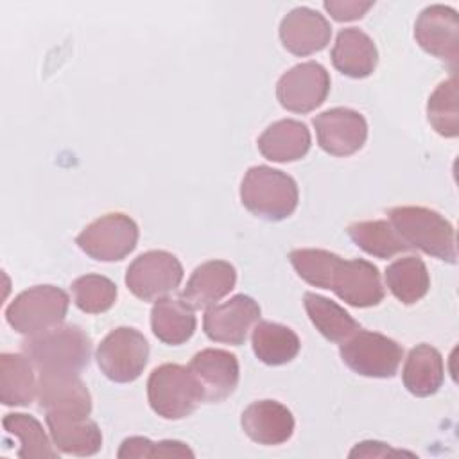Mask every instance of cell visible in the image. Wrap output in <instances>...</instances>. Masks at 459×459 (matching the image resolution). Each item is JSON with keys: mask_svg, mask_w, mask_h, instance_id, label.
Instances as JSON below:
<instances>
[{"mask_svg": "<svg viewBox=\"0 0 459 459\" xmlns=\"http://www.w3.org/2000/svg\"><path fill=\"white\" fill-rule=\"evenodd\" d=\"M289 260L307 283L333 290L351 307H375L384 299L380 273L368 260H344L326 249H294Z\"/></svg>", "mask_w": 459, "mask_h": 459, "instance_id": "obj_1", "label": "cell"}, {"mask_svg": "<svg viewBox=\"0 0 459 459\" xmlns=\"http://www.w3.org/2000/svg\"><path fill=\"white\" fill-rule=\"evenodd\" d=\"M22 351L36 371L81 373L90 366L91 339L77 325H59L22 342Z\"/></svg>", "mask_w": 459, "mask_h": 459, "instance_id": "obj_2", "label": "cell"}, {"mask_svg": "<svg viewBox=\"0 0 459 459\" xmlns=\"http://www.w3.org/2000/svg\"><path fill=\"white\" fill-rule=\"evenodd\" d=\"M389 222L409 247L455 264V231L454 226L437 212L423 206H396L387 212Z\"/></svg>", "mask_w": 459, "mask_h": 459, "instance_id": "obj_3", "label": "cell"}, {"mask_svg": "<svg viewBox=\"0 0 459 459\" xmlns=\"http://www.w3.org/2000/svg\"><path fill=\"white\" fill-rule=\"evenodd\" d=\"M240 201L253 215L278 222L287 219L298 206L296 181L273 167H251L240 185Z\"/></svg>", "mask_w": 459, "mask_h": 459, "instance_id": "obj_4", "label": "cell"}, {"mask_svg": "<svg viewBox=\"0 0 459 459\" xmlns=\"http://www.w3.org/2000/svg\"><path fill=\"white\" fill-rule=\"evenodd\" d=\"M68 294L54 285H36L20 292L7 307L9 326L22 335H38L63 325L68 312Z\"/></svg>", "mask_w": 459, "mask_h": 459, "instance_id": "obj_5", "label": "cell"}, {"mask_svg": "<svg viewBox=\"0 0 459 459\" xmlns=\"http://www.w3.org/2000/svg\"><path fill=\"white\" fill-rule=\"evenodd\" d=\"M151 409L165 420H183L203 402L201 389L188 366L161 364L147 380Z\"/></svg>", "mask_w": 459, "mask_h": 459, "instance_id": "obj_6", "label": "cell"}, {"mask_svg": "<svg viewBox=\"0 0 459 459\" xmlns=\"http://www.w3.org/2000/svg\"><path fill=\"white\" fill-rule=\"evenodd\" d=\"M339 353L342 362L357 375L391 378L400 368L403 348L382 333L360 328L341 342Z\"/></svg>", "mask_w": 459, "mask_h": 459, "instance_id": "obj_7", "label": "cell"}, {"mask_svg": "<svg viewBox=\"0 0 459 459\" xmlns=\"http://www.w3.org/2000/svg\"><path fill=\"white\" fill-rule=\"evenodd\" d=\"M95 357L109 380L127 384L142 375L149 359V344L138 330L120 326L102 339Z\"/></svg>", "mask_w": 459, "mask_h": 459, "instance_id": "obj_8", "label": "cell"}, {"mask_svg": "<svg viewBox=\"0 0 459 459\" xmlns=\"http://www.w3.org/2000/svg\"><path fill=\"white\" fill-rule=\"evenodd\" d=\"M138 235V226L129 215L108 213L88 224L75 242L93 260L117 262L136 247Z\"/></svg>", "mask_w": 459, "mask_h": 459, "instance_id": "obj_9", "label": "cell"}, {"mask_svg": "<svg viewBox=\"0 0 459 459\" xmlns=\"http://www.w3.org/2000/svg\"><path fill=\"white\" fill-rule=\"evenodd\" d=\"M183 280L179 260L167 251H147L136 256L126 273L127 289L142 301H158L174 292Z\"/></svg>", "mask_w": 459, "mask_h": 459, "instance_id": "obj_10", "label": "cell"}, {"mask_svg": "<svg viewBox=\"0 0 459 459\" xmlns=\"http://www.w3.org/2000/svg\"><path fill=\"white\" fill-rule=\"evenodd\" d=\"M330 93V75L323 65L307 61L287 70L278 84L280 104L292 113H308L319 108Z\"/></svg>", "mask_w": 459, "mask_h": 459, "instance_id": "obj_11", "label": "cell"}, {"mask_svg": "<svg viewBox=\"0 0 459 459\" xmlns=\"http://www.w3.org/2000/svg\"><path fill=\"white\" fill-rule=\"evenodd\" d=\"M414 38L427 54L445 61L452 72L455 70L459 57V18L452 7L441 4L425 7L414 23Z\"/></svg>", "mask_w": 459, "mask_h": 459, "instance_id": "obj_12", "label": "cell"}, {"mask_svg": "<svg viewBox=\"0 0 459 459\" xmlns=\"http://www.w3.org/2000/svg\"><path fill=\"white\" fill-rule=\"evenodd\" d=\"M319 147L332 156H350L368 138L366 118L350 108H332L314 118Z\"/></svg>", "mask_w": 459, "mask_h": 459, "instance_id": "obj_13", "label": "cell"}, {"mask_svg": "<svg viewBox=\"0 0 459 459\" xmlns=\"http://www.w3.org/2000/svg\"><path fill=\"white\" fill-rule=\"evenodd\" d=\"M258 317V303L246 294H237L221 305L210 307L204 314L203 328L208 339L215 342L240 346Z\"/></svg>", "mask_w": 459, "mask_h": 459, "instance_id": "obj_14", "label": "cell"}, {"mask_svg": "<svg viewBox=\"0 0 459 459\" xmlns=\"http://www.w3.org/2000/svg\"><path fill=\"white\" fill-rule=\"evenodd\" d=\"M188 369L201 389L203 402L208 403L226 400L238 384V360L226 350L206 348L197 351Z\"/></svg>", "mask_w": 459, "mask_h": 459, "instance_id": "obj_15", "label": "cell"}, {"mask_svg": "<svg viewBox=\"0 0 459 459\" xmlns=\"http://www.w3.org/2000/svg\"><path fill=\"white\" fill-rule=\"evenodd\" d=\"M36 398L45 412H91L90 391L77 373L39 371Z\"/></svg>", "mask_w": 459, "mask_h": 459, "instance_id": "obj_16", "label": "cell"}, {"mask_svg": "<svg viewBox=\"0 0 459 459\" xmlns=\"http://www.w3.org/2000/svg\"><path fill=\"white\" fill-rule=\"evenodd\" d=\"M332 38L328 20L310 7H296L280 23V39L294 56H310L323 50Z\"/></svg>", "mask_w": 459, "mask_h": 459, "instance_id": "obj_17", "label": "cell"}, {"mask_svg": "<svg viewBox=\"0 0 459 459\" xmlns=\"http://www.w3.org/2000/svg\"><path fill=\"white\" fill-rule=\"evenodd\" d=\"M48 432L56 448L72 455H93L102 446L99 425L86 414L75 412H45Z\"/></svg>", "mask_w": 459, "mask_h": 459, "instance_id": "obj_18", "label": "cell"}, {"mask_svg": "<svg viewBox=\"0 0 459 459\" xmlns=\"http://www.w3.org/2000/svg\"><path fill=\"white\" fill-rule=\"evenodd\" d=\"M240 425L246 436L258 445H281L294 432V416L276 400H260L244 409Z\"/></svg>", "mask_w": 459, "mask_h": 459, "instance_id": "obj_19", "label": "cell"}, {"mask_svg": "<svg viewBox=\"0 0 459 459\" xmlns=\"http://www.w3.org/2000/svg\"><path fill=\"white\" fill-rule=\"evenodd\" d=\"M235 283L237 273L230 262L210 260L195 267L181 290V299L192 308H208L230 294Z\"/></svg>", "mask_w": 459, "mask_h": 459, "instance_id": "obj_20", "label": "cell"}, {"mask_svg": "<svg viewBox=\"0 0 459 459\" xmlns=\"http://www.w3.org/2000/svg\"><path fill=\"white\" fill-rule=\"evenodd\" d=\"M377 61V47L366 32L355 27L339 30L332 48V63L341 74L353 79L368 77L375 72Z\"/></svg>", "mask_w": 459, "mask_h": 459, "instance_id": "obj_21", "label": "cell"}, {"mask_svg": "<svg viewBox=\"0 0 459 459\" xmlns=\"http://www.w3.org/2000/svg\"><path fill=\"white\" fill-rule=\"evenodd\" d=\"M308 127L292 118H283L271 124L258 138V151L269 161L287 163L301 160L310 149Z\"/></svg>", "mask_w": 459, "mask_h": 459, "instance_id": "obj_22", "label": "cell"}, {"mask_svg": "<svg viewBox=\"0 0 459 459\" xmlns=\"http://www.w3.org/2000/svg\"><path fill=\"white\" fill-rule=\"evenodd\" d=\"M36 368L25 353L0 355V400L7 407H25L38 393Z\"/></svg>", "mask_w": 459, "mask_h": 459, "instance_id": "obj_23", "label": "cell"}, {"mask_svg": "<svg viewBox=\"0 0 459 459\" xmlns=\"http://www.w3.org/2000/svg\"><path fill=\"white\" fill-rule=\"evenodd\" d=\"M445 378L443 357L430 344H418L409 351L402 380L405 389L420 398L434 394Z\"/></svg>", "mask_w": 459, "mask_h": 459, "instance_id": "obj_24", "label": "cell"}, {"mask_svg": "<svg viewBox=\"0 0 459 459\" xmlns=\"http://www.w3.org/2000/svg\"><path fill=\"white\" fill-rule=\"evenodd\" d=\"M194 308L183 299L161 298L151 310L152 333L165 344L179 346L186 342L195 332Z\"/></svg>", "mask_w": 459, "mask_h": 459, "instance_id": "obj_25", "label": "cell"}, {"mask_svg": "<svg viewBox=\"0 0 459 459\" xmlns=\"http://www.w3.org/2000/svg\"><path fill=\"white\" fill-rule=\"evenodd\" d=\"M251 344L256 359L267 366L290 362L301 348L299 337L294 330L273 321H260L255 325Z\"/></svg>", "mask_w": 459, "mask_h": 459, "instance_id": "obj_26", "label": "cell"}, {"mask_svg": "<svg viewBox=\"0 0 459 459\" xmlns=\"http://www.w3.org/2000/svg\"><path fill=\"white\" fill-rule=\"evenodd\" d=\"M303 301L312 325L325 339L342 342L360 330V325L335 301L316 292H307Z\"/></svg>", "mask_w": 459, "mask_h": 459, "instance_id": "obj_27", "label": "cell"}, {"mask_svg": "<svg viewBox=\"0 0 459 459\" xmlns=\"http://www.w3.org/2000/svg\"><path fill=\"white\" fill-rule=\"evenodd\" d=\"M385 283L398 301L412 305L429 292L430 278L421 258L403 256L387 265Z\"/></svg>", "mask_w": 459, "mask_h": 459, "instance_id": "obj_28", "label": "cell"}, {"mask_svg": "<svg viewBox=\"0 0 459 459\" xmlns=\"http://www.w3.org/2000/svg\"><path fill=\"white\" fill-rule=\"evenodd\" d=\"M350 238L368 255L377 258H391L411 247L387 221H360L348 226Z\"/></svg>", "mask_w": 459, "mask_h": 459, "instance_id": "obj_29", "label": "cell"}, {"mask_svg": "<svg viewBox=\"0 0 459 459\" xmlns=\"http://www.w3.org/2000/svg\"><path fill=\"white\" fill-rule=\"evenodd\" d=\"M2 425L9 434L20 439V450L16 454L20 459H56L59 455L57 448H54L56 445L50 443L41 423L34 416L11 412L4 416Z\"/></svg>", "mask_w": 459, "mask_h": 459, "instance_id": "obj_30", "label": "cell"}, {"mask_svg": "<svg viewBox=\"0 0 459 459\" xmlns=\"http://www.w3.org/2000/svg\"><path fill=\"white\" fill-rule=\"evenodd\" d=\"M427 117L437 134L446 138L459 134V91L454 75L443 81L429 97Z\"/></svg>", "mask_w": 459, "mask_h": 459, "instance_id": "obj_31", "label": "cell"}, {"mask_svg": "<svg viewBox=\"0 0 459 459\" xmlns=\"http://www.w3.org/2000/svg\"><path fill=\"white\" fill-rule=\"evenodd\" d=\"M74 303L86 314L109 310L117 299V285L102 274H84L72 283Z\"/></svg>", "mask_w": 459, "mask_h": 459, "instance_id": "obj_32", "label": "cell"}, {"mask_svg": "<svg viewBox=\"0 0 459 459\" xmlns=\"http://www.w3.org/2000/svg\"><path fill=\"white\" fill-rule=\"evenodd\" d=\"M117 455L120 459L129 457H194V452L188 445L176 439L151 441L147 437L133 436L122 441Z\"/></svg>", "mask_w": 459, "mask_h": 459, "instance_id": "obj_33", "label": "cell"}, {"mask_svg": "<svg viewBox=\"0 0 459 459\" xmlns=\"http://www.w3.org/2000/svg\"><path fill=\"white\" fill-rule=\"evenodd\" d=\"M325 9L330 16L337 22H351L362 18L371 7L373 2H360V0H326Z\"/></svg>", "mask_w": 459, "mask_h": 459, "instance_id": "obj_34", "label": "cell"}, {"mask_svg": "<svg viewBox=\"0 0 459 459\" xmlns=\"http://www.w3.org/2000/svg\"><path fill=\"white\" fill-rule=\"evenodd\" d=\"M389 455H411L412 457L414 454L391 448L389 445L380 443V441H362V443H357L353 446V450L350 452V457H389Z\"/></svg>", "mask_w": 459, "mask_h": 459, "instance_id": "obj_35", "label": "cell"}]
</instances>
